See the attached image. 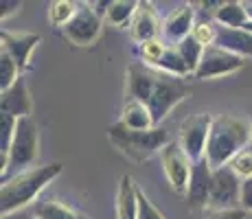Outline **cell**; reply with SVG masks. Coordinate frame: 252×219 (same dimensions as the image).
<instances>
[{
  "instance_id": "1",
  "label": "cell",
  "mask_w": 252,
  "mask_h": 219,
  "mask_svg": "<svg viewBox=\"0 0 252 219\" xmlns=\"http://www.w3.org/2000/svg\"><path fill=\"white\" fill-rule=\"evenodd\" d=\"M248 140H250L248 121L239 119V116L221 114L217 119H213L204 158L208 160L213 171H217V169L226 167L241 149L248 147Z\"/></svg>"
},
{
  "instance_id": "2",
  "label": "cell",
  "mask_w": 252,
  "mask_h": 219,
  "mask_svg": "<svg viewBox=\"0 0 252 219\" xmlns=\"http://www.w3.org/2000/svg\"><path fill=\"white\" fill-rule=\"evenodd\" d=\"M60 173H62V164L51 162V164H44V167H35L31 171H24L20 175H16V178L2 182V191H0V211H2V215L22 211Z\"/></svg>"
},
{
  "instance_id": "3",
  "label": "cell",
  "mask_w": 252,
  "mask_h": 219,
  "mask_svg": "<svg viewBox=\"0 0 252 219\" xmlns=\"http://www.w3.org/2000/svg\"><path fill=\"white\" fill-rule=\"evenodd\" d=\"M108 136L110 140L121 149L127 158L136 160V162H143L147 160L149 156L158 149H164L171 140H169V134L164 127H154V129H145V131H138V129H129L125 127L123 123H114L112 127L108 129Z\"/></svg>"
},
{
  "instance_id": "4",
  "label": "cell",
  "mask_w": 252,
  "mask_h": 219,
  "mask_svg": "<svg viewBox=\"0 0 252 219\" xmlns=\"http://www.w3.org/2000/svg\"><path fill=\"white\" fill-rule=\"evenodd\" d=\"M37 152H40V138H37V125L35 121L20 119L16 127V136L11 143V152L7 156V169L2 171V178L7 171H16V169L29 167L31 162H35Z\"/></svg>"
},
{
  "instance_id": "5",
  "label": "cell",
  "mask_w": 252,
  "mask_h": 219,
  "mask_svg": "<svg viewBox=\"0 0 252 219\" xmlns=\"http://www.w3.org/2000/svg\"><path fill=\"white\" fill-rule=\"evenodd\" d=\"M189 92V88L184 86L182 79H178L176 75H164V72H158L156 79V88L152 92V99L147 101V108L154 116V125H158L169 112L173 110V105L180 103L184 99V94Z\"/></svg>"
},
{
  "instance_id": "6",
  "label": "cell",
  "mask_w": 252,
  "mask_h": 219,
  "mask_svg": "<svg viewBox=\"0 0 252 219\" xmlns=\"http://www.w3.org/2000/svg\"><path fill=\"white\" fill-rule=\"evenodd\" d=\"M211 125L213 119L208 114H195L191 119H187L180 127V140L184 154L189 156L191 162H197L206 156V145L208 136H211Z\"/></svg>"
},
{
  "instance_id": "7",
  "label": "cell",
  "mask_w": 252,
  "mask_h": 219,
  "mask_svg": "<svg viewBox=\"0 0 252 219\" xmlns=\"http://www.w3.org/2000/svg\"><path fill=\"white\" fill-rule=\"evenodd\" d=\"M241 184L239 175H237L232 169L226 164V167L213 171V184H211V204L217 211H226V208H232L237 202H241Z\"/></svg>"
},
{
  "instance_id": "8",
  "label": "cell",
  "mask_w": 252,
  "mask_h": 219,
  "mask_svg": "<svg viewBox=\"0 0 252 219\" xmlns=\"http://www.w3.org/2000/svg\"><path fill=\"white\" fill-rule=\"evenodd\" d=\"M244 66V57L235 55V53H228L220 46H208L204 48V55H202V62L195 70V79H208V77H221L228 75V72H235Z\"/></svg>"
},
{
  "instance_id": "9",
  "label": "cell",
  "mask_w": 252,
  "mask_h": 219,
  "mask_svg": "<svg viewBox=\"0 0 252 219\" xmlns=\"http://www.w3.org/2000/svg\"><path fill=\"white\" fill-rule=\"evenodd\" d=\"M191 160L184 154L180 143H169L167 147L162 149V167L164 173H167L169 182H171L173 191L176 193H187L189 187V178H191Z\"/></svg>"
},
{
  "instance_id": "10",
  "label": "cell",
  "mask_w": 252,
  "mask_h": 219,
  "mask_svg": "<svg viewBox=\"0 0 252 219\" xmlns=\"http://www.w3.org/2000/svg\"><path fill=\"white\" fill-rule=\"evenodd\" d=\"M211 184H213V169L206 158L191 164V178L187 187V202L191 208H204L211 199Z\"/></svg>"
},
{
  "instance_id": "11",
  "label": "cell",
  "mask_w": 252,
  "mask_h": 219,
  "mask_svg": "<svg viewBox=\"0 0 252 219\" xmlns=\"http://www.w3.org/2000/svg\"><path fill=\"white\" fill-rule=\"evenodd\" d=\"M99 31H101L99 16L88 7H79L77 16L64 27V35L68 37L70 42L79 44V46H86V44L94 42Z\"/></svg>"
},
{
  "instance_id": "12",
  "label": "cell",
  "mask_w": 252,
  "mask_h": 219,
  "mask_svg": "<svg viewBox=\"0 0 252 219\" xmlns=\"http://www.w3.org/2000/svg\"><path fill=\"white\" fill-rule=\"evenodd\" d=\"M158 72L149 70L143 64H132L127 70V101H138L145 103L152 99V92L156 88Z\"/></svg>"
},
{
  "instance_id": "13",
  "label": "cell",
  "mask_w": 252,
  "mask_h": 219,
  "mask_svg": "<svg viewBox=\"0 0 252 219\" xmlns=\"http://www.w3.org/2000/svg\"><path fill=\"white\" fill-rule=\"evenodd\" d=\"M0 37H2V51L13 57L18 68H22V70L29 68L33 48L40 44V35H35V33H18V35H13V33L2 31Z\"/></svg>"
},
{
  "instance_id": "14",
  "label": "cell",
  "mask_w": 252,
  "mask_h": 219,
  "mask_svg": "<svg viewBox=\"0 0 252 219\" xmlns=\"http://www.w3.org/2000/svg\"><path fill=\"white\" fill-rule=\"evenodd\" d=\"M31 96H29V90H27V84L24 79H18L9 90L2 92V103H0V110L2 114H9L13 119H29L31 116Z\"/></svg>"
},
{
  "instance_id": "15",
  "label": "cell",
  "mask_w": 252,
  "mask_h": 219,
  "mask_svg": "<svg viewBox=\"0 0 252 219\" xmlns=\"http://www.w3.org/2000/svg\"><path fill=\"white\" fill-rule=\"evenodd\" d=\"M193 9L189 4H182V7L173 9L171 16L164 22V37H167L169 46H178L184 37L191 35L193 31Z\"/></svg>"
},
{
  "instance_id": "16",
  "label": "cell",
  "mask_w": 252,
  "mask_h": 219,
  "mask_svg": "<svg viewBox=\"0 0 252 219\" xmlns=\"http://www.w3.org/2000/svg\"><path fill=\"white\" fill-rule=\"evenodd\" d=\"M235 55H250L252 57V33L244 29H228V27H215V44Z\"/></svg>"
},
{
  "instance_id": "17",
  "label": "cell",
  "mask_w": 252,
  "mask_h": 219,
  "mask_svg": "<svg viewBox=\"0 0 252 219\" xmlns=\"http://www.w3.org/2000/svg\"><path fill=\"white\" fill-rule=\"evenodd\" d=\"M160 33L158 29L156 13H154L152 4L149 2H138V9L132 18V37L136 42H154Z\"/></svg>"
},
{
  "instance_id": "18",
  "label": "cell",
  "mask_w": 252,
  "mask_h": 219,
  "mask_svg": "<svg viewBox=\"0 0 252 219\" xmlns=\"http://www.w3.org/2000/svg\"><path fill=\"white\" fill-rule=\"evenodd\" d=\"M116 217L119 219H136L138 217V188L134 187V180L123 175L116 193Z\"/></svg>"
},
{
  "instance_id": "19",
  "label": "cell",
  "mask_w": 252,
  "mask_h": 219,
  "mask_svg": "<svg viewBox=\"0 0 252 219\" xmlns=\"http://www.w3.org/2000/svg\"><path fill=\"white\" fill-rule=\"evenodd\" d=\"M121 123L129 129H138V131H145V129H154V116L149 108L145 103H138V101H127L123 108V116H121Z\"/></svg>"
},
{
  "instance_id": "20",
  "label": "cell",
  "mask_w": 252,
  "mask_h": 219,
  "mask_svg": "<svg viewBox=\"0 0 252 219\" xmlns=\"http://www.w3.org/2000/svg\"><path fill=\"white\" fill-rule=\"evenodd\" d=\"M215 18H217V22H220L221 27H228V29H244L246 24H248V20H250L248 9H244V4L241 2H224V4H220Z\"/></svg>"
},
{
  "instance_id": "21",
  "label": "cell",
  "mask_w": 252,
  "mask_h": 219,
  "mask_svg": "<svg viewBox=\"0 0 252 219\" xmlns=\"http://www.w3.org/2000/svg\"><path fill=\"white\" fill-rule=\"evenodd\" d=\"M35 219H84L79 213L72 208L64 206L62 202H53V199H44V202H35L31 208Z\"/></svg>"
},
{
  "instance_id": "22",
  "label": "cell",
  "mask_w": 252,
  "mask_h": 219,
  "mask_svg": "<svg viewBox=\"0 0 252 219\" xmlns=\"http://www.w3.org/2000/svg\"><path fill=\"white\" fill-rule=\"evenodd\" d=\"M176 48H178V53H180V57L184 60V64L189 66V72L195 75L197 66H200V62H202V55H204V46H202V44L197 42L195 37H193V33H191V35L184 37Z\"/></svg>"
},
{
  "instance_id": "23",
  "label": "cell",
  "mask_w": 252,
  "mask_h": 219,
  "mask_svg": "<svg viewBox=\"0 0 252 219\" xmlns=\"http://www.w3.org/2000/svg\"><path fill=\"white\" fill-rule=\"evenodd\" d=\"M136 9H138V2H134V0H129V2L127 0H116L108 11V20L116 24V27H125L129 22V18H134Z\"/></svg>"
},
{
  "instance_id": "24",
  "label": "cell",
  "mask_w": 252,
  "mask_h": 219,
  "mask_svg": "<svg viewBox=\"0 0 252 219\" xmlns=\"http://www.w3.org/2000/svg\"><path fill=\"white\" fill-rule=\"evenodd\" d=\"M79 7L75 2H68V0H60V2H53L51 9H48V18H51L53 24L57 27H66L72 18L77 16Z\"/></svg>"
},
{
  "instance_id": "25",
  "label": "cell",
  "mask_w": 252,
  "mask_h": 219,
  "mask_svg": "<svg viewBox=\"0 0 252 219\" xmlns=\"http://www.w3.org/2000/svg\"><path fill=\"white\" fill-rule=\"evenodd\" d=\"M18 64L13 62V57L9 55V53H0V88L4 90H9L13 84L18 81Z\"/></svg>"
},
{
  "instance_id": "26",
  "label": "cell",
  "mask_w": 252,
  "mask_h": 219,
  "mask_svg": "<svg viewBox=\"0 0 252 219\" xmlns=\"http://www.w3.org/2000/svg\"><path fill=\"white\" fill-rule=\"evenodd\" d=\"M158 68H162V70H167L169 75H189V66L184 64V60L180 57V53H178V48H167L164 51V57L160 60V64Z\"/></svg>"
},
{
  "instance_id": "27",
  "label": "cell",
  "mask_w": 252,
  "mask_h": 219,
  "mask_svg": "<svg viewBox=\"0 0 252 219\" xmlns=\"http://www.w3.org/2000/svg\"><path fill=\"white\" fill-rule=\"evenodd\" d=\"M16 127H18V119L9 114H2L0 119V152L2 156L11 152V143H13V136H16Z\"/></svg>"
},
{
  "instance_id": "28",
  "label": "cell",
  "mask_w": 252,
  "mask_h": 219,
  "mask_svg": "<svg viewBox=\"0 0 252 219\" xmlns=\"http://www.w3.org/2000/svg\"><path fill=\"white\" fill-rule=\"evenodd\" d=\"M228 167L235 171L239 178L244 180H250L252 178V147H246L241 149L239 154L228 162Z\"/></svg>"
},
{
  "instance_id": "29",
  "label": "cell",
  "mask_w": 252,
  "mask_h": 219,
  "mask_svg": "<svg viewBox=\"0 0 252 219\" xmlns=\"http://www.w3.org/2000/svg\"><path fill=\"white\" fill-rule=\"evenodd\" d=\"M164 51H167V46H164L162 42H158V40L145 42L143 46H140V55H143V60L147 62V64H152V66L160 64V60L164 57Z\"/></svg>"
},
{
  "instance_id": "30",
  "label": "cell",
  "mask_w": 252,
  "mask_h": 219,
  "mask_svg": "<svg viewBox=\"0 0 252 219\" xmlns=\"http://www.w3.org/2000/svg\"><path fill=\"white\" fill-rule=\"evenodd\" d=\"M136 219H164L162 213L149 202L147 195L140 188H138V217Z\"/></svg>"
},
{
  "instance_id": "31",
  "label": "cell",
  "mask_w": 252,
  "mask_h": 219,
  "mask_svg": "<svg viewBox=\"0 0 252 219\" xmlns=\"http://www.w3.org/2000/svg\"><path fill=\"white\" fill-rule=\"evenodd\" d=\"M193 37L204 48L213 46V44H215V27H211V24H197V27L193 29Z\"/></svg>"
},
{
  "instance_id": "32",
  "label": "cell",
  "mask_w": 252,
  "mask_h": 219,
  "mask_svg": "<svg viewBox=\"0 0 252 219\" xmlns=\"http://www.w3.org/2000/svg\"><path fill=\"white\" fill-rule=\"evenodd\" d=\"M208 219H246L244 208H226V211H215Z\"/></svg>"
},
{
  "instance_id": "33",
  "label": "cell",
  "mask_w": 252,
  "mask_h": 219,
  "mask_svg": "<svg viewBox=\"0 0 252 219\" xmlns=\"http://www.w3.org/2000/svg\"><path fill=\"white\" fill-rule=\"evenodd\" d=\"M239 204L244 211H252V178L244 180V184H241V202Z\"/></svg>"
},
{
  "instance_id": "34",
  "label": "cell",
  "mask_w": 252,
  "mask_h": 219,
  "mask_svg": "<svg viewBox=\"0 0 252 219\" xmlns=\"http://www.w3.org/2000/svg\"><path fill=\"white\" fill-rule=\"evenodd\" d=\"M20 7H22V2H18V0H16V2H2V4H0V9H2V20L11 16L13 11H18Z\"/></svg>"
},
{
  "instance_id": "35",
  "label": "cell",
  "mask_w": 252,
  "mask_h": 219,
  "mask_svg": "<svg viewBox=\"0 0 252 219\" xmlns=\"http://www.w3.org/2000/svg\"><path fill=\"white\" fill-rule=\"evenodd\" d=\"M2 219H35L31 211L22 208V211H16V213H9V215H2Z\"/></svg>"
}]
</instances>
